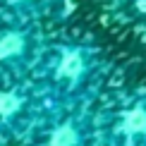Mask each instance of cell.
Instances as JSON below:
<instances>
[{"mask_svg":"<svg viewBox=\"0 0 146 146\" xmlns=\"http://www.w3.org/2000/svg\"><path fill=\"white\" fill-rule=\"evenodd\" d=\"M84 72V58L79 50H67L60 58L58 65V77H67V79H77Z\"/></svg>","mask_w":146,"mask_h":146,"instance_id":"cell-1","label":"cell"},{"mask_svg":"<svg viewBox=\"0 0 146 146\" xmlns=\"http://www.w3.org/2000/svg\"><path fill=\"white\" fill-rule=\"evenodd\" d=\"M122 129L127 134H146V108L137 106L122 115Z\"/></svg>","mask_w":146,"mask_h":146,"instance_id":"cell-2","label":"cell"},{"mask_svg":"<svg viewBox=\"0 0 146 146\" xmlns=\"http://www.w3.org/2000/svg\"><path fill=\"white\" fill-rule=\"evenodd\" d=\"M24 50V36L17 31H10L0 38V58H12V55H19Z\"/></svg>","mask_w":146,"mask_h":146,"instance_id":"cell-3","label":"cell"},{"mask_svg":"<svg viewBox=\"0 0 146 146\" xmlns=\"http://www.w3.org/2000/svg\"><path fill=\"white\" fill-rule=\"evenodd\" d=\"M79 141V134L72 125H60L55 132L50 134V141L48 146H77Z\"/></svg>","mask_w":146,"mask_h":146,"instance_id":"cell-4","label":"cell"},{"mask_svg":"<svg viewBox=\"0 0 146 146\" xmlns=\"http://www.w3.org/2000/svg\"><path fill=\"white\" fill-rule=\"evenodd\" d=\"M19 106H22V101H19V96H15V94H0V115H15L17 110H19Z\"/></svg>","mask_w":146,"mask_h":146,"instance_id":"cell-5","label":"cell"},{"mask_svg":"<svg viewBox=\"0 0 146 146\" xmlns=\"http://www.w3.org/2000/svg\"><path fill=\"white\" fill-rule=\"evenodd\" d=\"M10 3H19V0H10Z\"/></svg>","mask_w":146,"mask_h":146,"instance_id":"cell-6","label":"cell"}]
</instances>
